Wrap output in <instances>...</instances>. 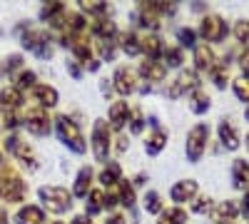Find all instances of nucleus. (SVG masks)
I'll use <instances>...</instances> for the list:
<instances>
[{
	"label": "nucleus",
	"mask_w": 249,
	"mask_h": 224,
	"mask_svg": "<svg viewBox=\"0 0 249 224\" xmlns=\"http://www.w3.org/2000/svg\"><path fill=\"white\" fill-rule=\"evenodd\" d=\"M244 120H247V122H249V107H247V110H244Z\"/></svg>",
	"instance_id": "61"
},
{
	"label": "nucleus",
	"mask_w": 249,
	"mask_h": 224,
	"mask_svg": "<svg viewBox=\"0 0 249 224\" xmlns=\"http://www.w3.org/2000/svg\"><path fill=\"white\" fill-rule=\"evenodd\" d=\"M105 120L110 122V127H112L115 135L124 132L127 130V120H130V103L127 100H112L110 107H107V117Z\"/></svg>",
	"instance_id": "13"
},
{
	"label": "nucleus",
	"mask_w": 249,
	"mask_h": 224,
	"mask_svg": "<svg viewBox=\"0 0 249 224\" xmlns=\"http://www.w3.org/2000/svg\"><path fill=\"white\" fill-rule=\"evenodd\" d=\"M192 10H197V13H202V10H204V5H202V3H195V5H192Z\"/></svg>",
	"instance_id": "58"
},
{
	"label": "nucleus",
	"mask_w": 249,
	"mask_h": 224,
	"mask_svg": "<svg viewBox=\"0 0 249 224\" xmlns=\"http://www.w3.org/2000/svg\"><path fill=\"white\" fill-rule=\"evenodd\" d=\"M28 197V185L15 165L3 162L0 165V202L5 205H23Z\"/></svg>",
	"instance_id": "1"
},
{
	"label": "nucleus",
	"mask_w": 249,
	"mask_h": 224,
	"mask_svg": "<svg viewBox=\"0 0 249 224\" xmlns=\"http://www.w3.org/2000/svg\"><path fill=\"white\" fill-rule=\"evenodd\" d=\"M137 85H140V75L137 70H132L130 65H117L115 72H112V87H115V95L117 100H124L137 92Z\"/></svg>",
	"instance_id": "10"
},
{
	"label": "nucleus",
	"mask_w": 249,
	"mask_h": 224,
	"mask_svg": "<svg viewBox=\"0 0 249 224\" xmlns=\"http://www.w3.org/2000/svg\"><path fill=\"white\" fill-rule=\"evenodd\" d=\"M234 37H237V43L242 50H249V20H237L234 28H232Z\"/></svg>",
	"instance_id": "43"
},
{
	"label": "nucleus",
	"mask_w": 249,
	"mask_h": 224,
	"mask_svg": "<svg viewBox=\"0 0 249 224\" xmlns=\"http://www.w3.org/2000/svg\"><path fill=\"white\" fill-rule=\"evenodd\" d=\"M144 127H147V117H144L140 105H132L130 107V120H127V135L140 137L144 132Z\"/></svg>",
	"instance_id": "34"
},
{
	"label": "nucleus",
	"mask_w": 249,
	"mask_h": 224,
	"mask_svg": "<svg viewBox=\"0 0 249 224\" xmlns=\"http://www.w3.org/2000/svg\"><path fill=\"white\" fill-rule=\"evenodd\" d=\"M70 224H92V219H90L88 214H77V217L70 219Z\"/></svg>",
	"instance_id": "54"
},
{
	"label": "nucleus",
	"mask_w": 249,
	"mask_h": 224,
	"mask_svg": "<svg viewBox=\"0 0 249 224\" xmlns=\"http://www.w3.org/2000/svg\"><path fill=\"white\" fill-rule=\"evenodd\" d=\"M197 35L202 37V43H207V45L224 43V40L230 37V23H227L222 15H217V13H207V15L199 20Z\"/></svg>",
	"instance_id": "8"
},
{
	"label": "nucleus",
	"mask_w": 249,
	"mask_h": 224,
	"mask_svg": "<svg viewBox=\"0 0 249 224\" xmlns=\"http://www.w3.org/2000/svg\"><path fill=\"white\" fill-rule=\"evenodd\" d=\"M15 224H48V212L40 207V205H20L15 217H13Z\"/></svg>",
	"instance_id": "20"
},
{
	"label": "nucleus",
	"mask_w": 249,
	"mask_h": 224,
	"mask_svg": "<svg viewBox=\"0 0 249 224\" xmlns=\"http://www.w3.org/2000/svg\"><path fill=\"white\" fill-rule=\"evenodd\" d=\"M115 190H117V197H120V205L135 214V209H137V194H135V185H132L130 179H124V177H122V182H120V185H117Z\"/></svg>",
	"instance_id": "31"
},
{
	"label": "nucleus",
	"mask_w": 249,
	"mask_h": 224,
	"mask_svg": "<svg viewBox=\"0 0 249 224\" xmlns=\"http://www.w3.org/2000/svg\"><path fill=\"white\" fill-rule=\"evenodd\" d=\"M37 202L48 214H55V217H62L72 212V205H75V197H72V190L68 187H60V185H43L37 187Z\"/></svg>",
	"instance_id": "2"
},
{
	"label": "nucleus",
	"mask_w": 249,
	"mask_h": 224,
	"mask_svg": "<svg viewBox=\"0 0 249 224\" xmlns=\"http://www.w3.org/2000/svg\"><path fill=\"white\" fill-rule=\"evenodd\" d=\"M210 125L207 122H197L195 127H190V132H187V142H184V155L187 159H190V165H197V162H202L207 147H210Z\"/></svg>",
	"instance_id": "7"
},
{
	"label": "nucleus",
	"mask_w": 249,
	"mask_h": 224,
	"mask_svg": "<svg viewBox=\"0 0 249 224\" xmlns=\"http://www.w3.org/2000/svg\"><path fill=\"white\" fill-rule=\"evenodd\" d=\"M30 97H33V103H35L37 107H43V110H53V107H57V103H60L57 87H53V85H48V83H37V85L30 90Z\"/></svg>",
	"instance_id": "17"
},
{
	"label": "nucleus",
	"mask_w": 249,
	"mask_h": 224,
	"mask_svg": "<svg viewBox=\"0 0 249 224\" xmlns=\"http://www.w3.org/2000/svg\"><path fill=\"white\" fill-rule=\"evenodd\" d=\"M120 207V197L117 190H107L105 192V209H110V214H115V209Z\"/></svg>",
	"instance_id": "47"
},
{
	"label": "nucleus",
	"mask_w": 249,
	"mask_h": 224,
	"mask_svg": "<svg viewBox=\"0 0 249 224\" xmlns=\"http://www.w3.org/2000/svg\"><path fill=\"white\" fill-rule=\"evenodd\" d=\"M3 150H5V152L18 162V165L25 170V172H30V174L37 172V167H40L37 155H35V150L30 147V142H25L18 132H8V135H5V139H3Z\"/></svg>",
	"instance_id": "5"
},
{
	"label": "nucleus",
	"mask_w": 249,
	"mask_h": 224,
	"mask_svg": "<svg viewBox=\"0 0 249 224\" xmlns=\"http://www.w3.org/2000/svg\"><path fill=\"white\" fill-rule=\"evenodd\" d=\"M212 222L217 224H232L237 217H239V202L237 199H224V202H217V207L212 209Z\"/></svg>",
	"instance_id": "24"
},
{
	"label": "nucleus",
	"mask_w": 249,
	"mask_h": 224,
	"mask_svg": "<svg viewBox=\"0 0 249 224\" xmlns=\"http://www.w3.org/2000/svg\"><path fill=\"white\" fill-rule=\"evenodd\" d=\"M3 162H5V159H3V155H0V165H3Z\"/></svg>",
	"instance_id": "63"
},
{
	"label": "nucleus",
	"mask_w": 249,
	"mask_h": 224,
	"mask_svg": "<svg viewBox=\"0 0 249 224\" xmlns=\"http://www.w3.org/2000/svg\"><path fill=\"white\" fill-rule=\"evenodd\" d=\"M20 125H23V117H20L18 112H8V115H3V120H0V127H3L5 132H15Z\"/></svg>",
	"instance_id": "45"
},
{
	"label": "nucleus",
	"mask_w": 249,
	"mask_h": 224,
	"mask_svg": "<svg viewBox=\"0 0 249 224\" xmlns=\"http://www.w3.org/2000/svg\"><path fill=\"white\" fill-rule=\"evenodd\" d=\"M164 40L157 35V33H144L142 35V57L147 60H162L164 55Z\"/></svg>",
	"instance_id": "26"
},
{
	"label": "nucleus",
	"mask_w": 249,
	"mask_h": 224,
	"mask_svg": "<svg viewBox=\"0 0 249 224\" xmlns=\"http://www.w3.org/2000/svg\"><path fill=\"white\" fill-rule=\"evenodd\" d=\"M197 30L195 28H179L177 30V45L182 48V50H195L199 43H197Z\"/></svg>",
	"instance_id": "40"
},
{
	"label": "nucleus",
	"mask_w": 249,
	"mask_h": 224,
	"mask_svg": "<svg viewBox=\"0 0 249 224\" xmlns=\"http://www.w3.org/2000/svg\"><path fill=\"white\" fill-rule=\"evenodd\" d=\"M100 90H102V95H105L107 100H112V97H115V87H112V77H100Z\"/></svg>",
	"instance_id": "49"
},
{
	"label": "nucleus",
	"mask_w": 249,
	"mask_h": 224,
	"mask_svg": "<svg viewBox=\"0 0 249 224\" xmlns=\"http://www.w3.org/2000/svg\"><path fill=\"white\" fill-rule=\"evenodd\" d=\"M244 147H247V152H249V135L244 137Z\"/></svg>",
	"instance_id": "59"
},
{
	"label": "nucleus",
	"mask_w": 249,
	"mask_h": 224,
	"mask_svg": "<svg viewBox=\"0 0 249 224\" xmlns=\"http://www.w3.org/2000/svg\"><path fill=\"white\" fill-rule=\"evenodd\" d=\"M192 57H195V72H207V75H210V70L219 63V57L214 55L212 45H207V43H199L192 50Z\"/></svg>",
	"instance_id": "22"
},
{
	"label": "nucleus",
	"mask_w": 249,
	"mask_h": 224,
	"mask_svg": "<svg viewBox=\"0 0 249 224\" xmlns=\"http://www.w3.org/2000/svg\"><path fill=\"white\" fill-rule=\"evenodd\" d=\"M162 63L164 68H172V70H182L184 68V50L179 45H167L164 48V55H162Z\"/></svg>",
	"instance_id": "35"
},
{
	"label": "nucleus",
	"mask_w": 249,
	"mask_h": 224,
	"mask_svg": "<svg viewBox=\"0 0 249 224\" xmlns=\"http://www.w3.org/2000/svg\"><path fill=\"white\" fill-rule=\"evenodd\" d=\"M232 92L237 95V100L247 103V107H249V80H244V77L232 80Z\"/></svg>",
	"instance_id": "44"
},
{
	"label": "nucleus",
	"mask_w": 249,
	"mask_h": 224,
	"mask_svg": "<svg viewBox=\"0 0 249 224\" xmlns=\"http://www.w3.org/2000/svg\"><path fill=\"white\" fill-rule=\"evenodd\" d=\"M137 92H140V95H150V92H155V85H150V83H142V80H140Z\"/></svg>",
	"instance_id": "53"
},
{
	"label": "nucleus",
	"mask_w": 249,
	"mask_h": 224,
	"mask_svg": "<svg viewBox=\"0 0 249 224\" xmlns=\"http://www.w3.org/2000/svg\"><path fill=\"white\" fill-rule=\"evenodd\" d=\"M23 105H25V92L23 90H18L15 85H8V87L0 90V115L18 112Z\"/></svg>",
	"instance_id": "19"
},
{
	"label": "nucleus",
	"mask_w": 249,
	"mask_h": 224,
	"mask_svg": "<svg viewBox=\"0 0 249 224\" xmlns=\"http://www.w3.org/2000/svg\"><path fill=\"white\" fill-rule=\"evenodd\" d=\"M130 182H132V185H135V187H142V185H144V182H147V174H144V172H140V174H135V177H132Z\"/></svg>",
	"instance_id": "55"
},
{
	"label": "nucleus",
	"mask_w": 249,
	"mask_h": 224,
	"mask_svg": "<svg viewBox=\"0 0 249 224\" xmlns=\"http://www.w3.org/2000/svg\"><path fill=\"white\" fill-rule=\"evenodd\" d=\"M23 63H25V57L20 55V52H13V55H8V57L3 60V72H5L10 80H15L18 72H23V70H25Z\"/></svg>",
	"instance_id": "39"
},
{
	"label": "nucleus",
	"mask_w": 249,
	"mask_h": 224,
	"mask_svg": "<svg viewBox=\"0 0 249 224\" xmlns=\"http://www.w3.org/2000/svg\"><path fill=\"white\" fill-rule=\"evenodd\" d=\"M92 48H95V55H97L100 63H115L117 52H120L117 40H95Z\"/></svg>",
	"instance_id": "32"
},
{
	"label": "nucleus",
	"mask_w": 249,
	"mask_h": 224,
	"mask_svg": "<svg viewBox=\"0 0 249 224\" xmlns=\"http://www.w3.org/2000/svg\"><path fill=\"white\" fill-rule=\"evenodd\" d=\"M214 207H217V202L212 199V194H199V197L192 202L190 209H192V214H202V217H204V214H212Z\"/></svg>",
	"instance_id": "42"
},
{
	"label": "nucleus",
	"mask_w": 249,
	"mask_h": 224,
	"mask_svg": "<svg viewBox=\"0 0 249 224\" xmlns=\"http://www.w3.org/2000/svg\"><path fill=\"white\" fill-rule=\"evenodd\" d=\"M132 20H137V25L144 28L147 33H157L160 30V13L155 10V3H140L137 10L132 13Z\"/></svg>",
	"instance_id": "18"
},
{
	"label": "nucleus",
	"mask_w": 249,
	"mask_h": 224,
	"mask_svg": "<svg viewBox=\"0 0 249 224\" xmlns=\"http://www.w3.org/2000/svg\"><path fill=\"white\" fill-rule=\"evenodd\" d=\"M105 224H127V219H124L120 212H115V214H110V217H107V222H105Z\"/></svg>",
	"instance_id": "52"
},
{
	"label": "nucleus",
	"mask_w": 249,
	"mask_h": 224,
	"mask_svg": "<svg viewBox=\"0 0 249 224\" xmlns=\"http://www.w3.org/2000/svg\"><path fill=\"white\" fill-rule=\"evenodd\" d=\"M142 209L147 212L150 217H160L164 212V202H162V194L157 190H147L142 197Z\"/></svg>",
	"instance_id": "33"
},
{
	"label": "nucleus",
	"mask_w": 249,
	"mask_h": 224,
	"mask_svg": "<svg viewBox=\"0 0 249 224\" xmlns=\"http://www.w3.org/2000/svg\"><path fill=\"white\" fill-rule=\"evenodd\" d=\"M13 85L18 87V90H23V92H30L35 85H37V75H35V70H23V72H18L15 75V80H13Z\"/></svg>",
	"instance_id": "41"
},
{
	"label": "nucleus",
	"mask_w": 249,
	"mask_h": 224,
	"mask_svg": "<svg viewBox=\"0 0 249 224\" xmlns=\"http://www.w3.org/2000/svg\"><path fill=\"white\" fill-rule=\"evenodd\" d=\"M210 80L214 83L217 90H224L227 85L232 83V80H230V65H227V63H217V65L210 70Z\"/></svg>",
	"instance_id": "38"
},
{
	"label": "nucleus",
	"mask_w": 249,
	"mask_h": 224,
	"mask_svg": "<svg viewBox=\"0 0 249 224\" xmlns=\"http://www.w3.org/2000/svg\"><path fill=\"white\" fill-rule=\"evenodd\" d=\"M122 182V165L120 162H115V159H110L107 165H102V170L97 172V185H100V190H115L117 185Z\"/></svg>",
	"instance_id": "21"
},
{
	"label": "nucleus",
	"mask_w": 249,
	"mask_h": 224,
	"mask_svg": "<svg viewBox=\"0 0 249 224\" xmlns=\"http://www.w3.org/2000/svg\"><path fill=\"white\" fill-rule=\"evenodd\" d=\"M68 72H70V77L80 80L82 75H85V68H82L80 63H75V60H68Z\"/></svg>",
	"instance_id": "50"
},
{
	"label": "nucleus",
	"mask_w": 249,
	"mask_h": 224,
	"mask_svg": "<svg viewBox=\"0 0 249 224\" xmlns=\"http://www.w3.org/2000/svg\"><path fill=\"white\" fill-rule=\"evenodd\" d=\"M237 63H239V70H242V77L249 80V50H242L239 57H237Z\"/></svg>",
	"instance_id": "48"
},
{
	"label": "nucleus",
	"mask_w": 249,
	"mask_h": 224,
	"mask_svg": "<svg viewBox=\"0 0 249 224\" xmlns=\"http://www.w3.org/2000/svg\"><path fill=\"white\" fill-rule=\"evenodd\" d=\"M197 87H202V83H199V72H195V68L190 70V68H182L179 72H177V77L172 80V83L164 87V95L167 97H172V100H179V97H190Z\"/></svg>",
	"instance_id": "9"
},
{
	"label": "nucleus",
	"mask_w": 249,
	"mask_h": 224,
	"mask_svg": "<svg viewBox=\"0 0 249 224\" xmlns=\"http://www.w3.org/2000/svg\"><path fill=\"white\" fill-rule=\"evenodd\" d=\"M232 187L239 190L242 194L249 190V162L242 157H237L232 162Z\"/></svg>",
	"instance_id": "27"
},
{
	"label": "nucleus",
	"mask_w": 249,
	"mask_h": 224,
	"mask_svg": "<svg viewBox=\"0 0 249 224\" xmlns=\"http://www.w3.org/2000/svg\"><path fill=\"white\" fill-rule=\"evenodd\" d=\"M3 75H5V72H3V63H0V77H3Z\"/></svg>",
	"instance_id": "62"
},
{
	"label": "nucleus",
	"mask_w": 249,
	"mask_h": 224,
	"mask_svg": "<svg viewBox=\"0 0 249 224\" xmlns=\"http://www.w3.org/2000/svg\"><path fill=\"white\" fill-rule=\"evenodd\" d=\"M95 179H97V174L90 165L80 167L77 174H75V182H72V197L75 199H88L90 192L95 190Z\"/></svg>",
	"instance_id": "15"
},
{
	"label": "nucleus",
	"mask_w": 249,
	"mask_h": 224,
	"mask_svg": "<svg viewBox=\"0 0 249 224\" xmlns=\"http://www.w3.org/2000/svg\"><path fill=\"white\" fill-rule=\"evenodd\" d=\"M167 142H170V135H167V130H152L150 132V137L144 139V152H147L150 157H157V155H162V150L167 147Z\"/></svg>",
	"instance_id": "28"
},
{
	"label": "nucleus",
	"mask_w": 249,
	"mask_h": 224,
	"mask_svg": "<svg viewBox=\"0 0 249 224\" xmlns=\"http://www.w3.org/2000/svg\"><path fill=\"white\" fill-rule=\"evenodd\" d=\"M232 224H237V222H232Z\"/></svg>",
	"instance_id": "64"
},
{
	"label": "nucleus",
	"mask_w": 249,
	"mask_h": 224,
	"mask_svg": "<svg viewBox=\"0 0 249 224\" xmlns=\"http://www.w3.org/2000/svg\"><path fill=\"white\" fill-rule=\"evenodd\" d=\"M217 137H219V142H222V147L230 150V152H237V150L242 147V135H239L237 125H234L230 117H222V120H219Z\"/></svg>",
	"instance_id": "14"
},
{
	"label": "nucleus",
	"mask_w": 249,
	"mask_h": 224,
	"mask_svg": "<svg viewBox=\"0 0 249 224\" xmlns=\"http://www.w3.org/2000/svg\"><path fill=\"white\" fill-rule=\"evenodd\" d=\"M100 68H102V63H100V60L95 57V60H92V63H88V65H85V72H97Z\"/></svg>",
	"instance_id": "56"
},
{
	"label": "nucleus",
	"mask_w": 249,
	"mask_h": 224,
	"mask_svg": "<svg viewBox=\"0 0 249 224\" xmlns=\"http://www.w3.org/2000/svg\"><path fill=\"white\" fill-rule=\"evenodd\" d=\"M23 127L33 135V137H48L50 132H55V125H53V117L43 110V107H30L25 115H23Z\"/></svg>",
	"instance_id": "11"
},
{
	"label": "nucleus",
	"mask_w": 249,
	"mask_h": 224,
	"mask_svg": "<svg viewBox=\"0 0 249 224\" xmlns=\"http://www.w3.org/2000/svg\"><path fill=\"white\" fill-rule=\"evenodd\" d=\"M117 35H120V30H117L112 17L90 20V37L92 40H117Z\"/></svg>",
	"instance_id": "23"
},
{
	"label": "nucleus",
	"mask_w": 249,
	"mask_h": 224,
	"mask_svg": "<svg viewBox=\"0 0 249 224\" xmlns=\"http://www.w3.org/2000/svg\"><path fill=\"white\" fill-rule=\"evenodd\" d=\"M137 75L142 83H164V77H167V68H164L162 60H147V57H142V63L137 68Z\"/></svg>",
	"instance_id": "16"
},
{
	"label": "nucleus",
	"mask_w": 249,
	"mask_h": 224,
	"mask_svg": "<svg viewBox=\"0 0 249 224\" xmlns=\"http://www.w3.org/2000/svg\"><path fill=\"white\" fill-rule=\"evenodd\" d=\"M112 142H115V132L110 127V122L105 117H100L92 122V132H90V150H92V157L102 165L110 162V155H112Z\"/></svg>",
	"instance_id": "6"
},
{
	"label": "nucleus",
	"mask_w": 249,
	"mask_h": 224,
	"mask_svg": "<svg viewBox=\"0 0 249 224\" xmlns=\"http://www.w3.org/2000/svg\"><path fill=\"white\" fill-rule=\"evenodd\" d=\"M48 224H65V222H60V219H53V222H48Z\"/></svg>",
	"instance_id": "60"
},
{
	"label": "nucleus",
	"mask_w": 249,
	"mask_h": 224,
	"mask_svg": "<svg viewBox=\"0 0 249 224\" xmlns=\"http://www.w3.org/2000/svg\"><path fill=\"white\" fill-rule=\"evenodd\" d=\"M53 125H55V135L62 142V147H68L75 155H85L88 152V142H85V137H82V130H80V125L70 115H62V112L55 115Z\"/></svg>",
	"instance_id": "3"
},
{
	"label": "nucleus",
	"mask_w": 249,
	"mask_h": 224,
	"mask_svg": "<svg viewBox=\"0 0 249 224\" xmlns=\"http://www.w3.org/2000/svg\"><path fill=\"white\" fill-rule=\"evenodd\" d=\"M210 107H212V97H210V92H207L204 87H197V90L190 95V112L197 115V117H202V115L210 112Z\"/></svg>",
	"instance_id": "30"
},
{
	"label": "nucleus",
	"mask_w": 249,
	"mask_h": 224,
	"mask_svg": "<svg viewBox=\"0 0 249 224\" xmlns=\"http://www.w3.org/2000/svg\"><path fill=\"white\" fill-rule=\"evenodd\" d=\"M53 43H55V37H53V33L48 28H33L30 25L28 30L20 33V48L30 50L40 60H50L53 57V52H55Z\"/></svg>",
	"instance_id": "4"
},
{
	"label": "nucleus",
	"mask_w": 249,
	"mask_h": 224,
	"mask_svg": "<svg viewBox=\"0 0 249 224\" xmlns=\"http://www.w3.org/2000/svg\"><path fill=\"white\" fill-rule=\"evenodd\" d=\"M80 13L88 20H100V17H110L112 8L105 0H95V3H88V0H80Z\"/></svg>",
	"instance_id": "29"
},
{
	"label": "nucleus",
	"mask_w": 249,
	"mask_h": 224,
	"mask_svg": "<svg viewBox=\"0 0 249 224\" xmlns=\"http://www.w3.org/2000/svg\"><path fill=\"white\" fill-rule=\"evenodd\" d=\"M117 48H120V52H124L127 57H137V55H142V37L135 30H120Z\"/></svg>",
	"instance_id": "25"
},
{
	"label": "nucleus",
	"mask_w": 249,
	"mask_h": 224,
	"mask_svg": "<svg viewBox=\"0 0 249 224\" xmlns=\"http://www.w3.org/2000/svg\"><path fill=\"white\" fill-rule=\"evenodd\" d=\"M0 224H10V217H8V212L0 207Z\"/></svg>",
	"instance_id": "57"
},
{
	"label": "nucleus",
	"mask_w": 249,
	"mask_h": 224,
	"mask_svg": "<svg viewBox=\"0 0 249 224\" xmlns=\"http://www.w3.org/2000/svg\"><path fill=\"white\" fill-rule=\"evenodd\" d=\"M190 214H187L184 207H164V212L157 217V224H187Z\"/></svg>",
	"instance_id": "36"
},
{
	"label": "nucleus",
	"mask_w": 249,
	"mask_h": 224,
	"mask_svg": "<svg viewBox=\"0 0 249 224\" xmlns=\"http://www.w3.org/2000/svg\"><path fill=\"white\" fill-rule=\"evenodd\" d=\"M239 214L249 222V190L242 194V199H239Z\"/></svg>",
	"instance_id": "51"
},
{
	"label": "nucleus",
	"mask_w": 249,
	"mask_h": 224,
	"mask_svg": "<svg viewBox=\"0 0 249 224\" xmlns=\"http://www.w3.org/2000/svg\"><path fill=\"white\" fill-rule=\"evenodd\" d=\"M127 147H130V135L127 132H117L115 142H112V152L122 155V152H127Z\"/></svg>",
	"instance_id": "46"
},
{
	"label": "nucleus",
	"mask_w": 249,
	"mask_h": 224,
	"mask_svg": "<svg viewBox=\"0 0 249 224\" xmlns=\"http://www.w3.org/2000/svg\"><path fill=\"white\" fill-rule=\"evenodd\" d=\"M197 197H199V182L197 179H179L170 187V199L175 202V207L192 205Z\"/></svg>",
	"instance_id": "12"
},
{
	"label": "nucleus",
	"mask_w": 249,
	"mask_h": 224,
	"mask_svg": "<svg viewBox=\"0 0 249 224\" xmlns=\"http://www.w3.org/2000/svg\"><path fill=\"white\" fill-rule=\"evenodd\" d=\"M102 209H105V190L95 187V190L90 192V197L85 199V214L92 219V217H95V214H100Z\"/></svg>",
	"instance_id": "37"
}]
</instances>
